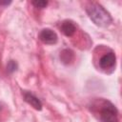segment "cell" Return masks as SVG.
Here are the masks:
<instances>
[{
  "mask_svg": "<svg viewBox=\"0 0 122 122\" xmlns=\"http://www.w3.org/2000/svg\"><path fill=\"white\" fill-rule=\"evenodd\" d=\"M86 11L89 17L91 18V20L98 27L107 28L112 22V18L110 12L99 3L96 2L90 3L86 8Z\"/></svg>",
  "mask_w": 122,
  "mask_h": 122,
  "instance_id": "6da1fadb",
  "label": "cell"
},
{
  "mask_svg": "<svg viewBox=\"0 0 122 122\" xmlns=\"http://www.w3.org/2000/svg\"><path fill=\"white\" fill-rule=\"evenodd\" d=\"M118 112L114 105L110 101L103 100L99 108V116L101 122H118Z\"/></svg>",
  "mask_w": 122,
  "mask_h": 122,
  "instance_id": "7a4b0ae2",
  "label": "cell"
},
{
  "mask_svg": "<svg viewBox=\"0 0 122 122\" xmlns=\"http://www.w3.org/2000/svg\"><path fill=\"white\" fill-rule=\"evenodd\" d=\"M115 64H116V56L112 51L105 53L99 59V67L106 71L109 70H113Z\"/></svg>",
  "mask_w": 122,
  "mask_h": 122,
  "instance_id": "3957f363",
  "label": "cell"
},
{
  "mask_svg": "<svg viewBox=\"0 0 122 122\" xmlns=\"http://www.w3.org/2000/svg\"><path fill=\"white\" fill-rule=\"evenodd\" d=\"M39 38L40 40L45 43V44H49V45H52L55 44L57 42V34L51 29H44L40 31L39 33Z\"/></svg>",
  "mask_w": 122,
  "mask_h": 122,
  "instance_id": "277c9868",
  "label": "cell"
},
{
  "mask_svg": "<svg viewBox=\"0 0 122 122\" xmlns=\"http://www.w3.org/2000/svg\"><path fill=\"white\" fill-rule=\"evenodd\" d=\"M23 94H24V99L28 104H30L35 110L40 111L42 109V103L35 95H33L31 92H24Z\"/></svg>",
  "mask_w": 122,
  "mask_h": 122,
  "instance_id": "5b68a950",
  "label": "cell"
},
{
  "mask_svg": "<svg viewBox=\"0 0 122 122\" xmlns=\"http://www.w3.org/2000/svg\"><path fill=\"white\" fill-rule=\"evenodd\" d=\"M60 29L66 36H72L76 30V26L71 20H65L61 23Z\"/></svg>",
  "mask_w": 122,
  "mask_h": 122,
  "instance_id": "8992f818",
  "label": "cell"
},
{
  "mask_svg": "<svg viewBox=\"0 0 122 122\" xmlns=\"http://www.w3.org/2000/svg\"><path fill=\"white\" fill-rule=\"evenodd\" d=\"M73 57H74L73 52H72L71 50L66 49V50H63V51L60 52V59H61V61H62L63 63H65V64L71 63V62L73 60Z\"/></svg>",
  "mask_w": 122,
  "mask_h": 122,
  "instance_id": "52a82bcc",
  "label": "cell"
},
{
  "mask_svg": "<svg viewBox=\"0 0 122 122\" xmlns=\"http://www.w3.org/2000/svg\"><path fill=\"white\" fill-rule=\"evenodd\" d=\"M16 70H17V64H16V62L13 61V60H10L8 62V64H7V71L11 73V72L15 71Z\"/></svg>",
  "mask_w": 122,
  "mask_h": 122,
  "instance_id": "ba28073f",
  "label": "cell"
},
{
  "mask_svg": "<svg viewBox=\"0 0 122 122\" xmlns=\"http://www.w3.org/2000/svg\"><path fill=\"white\" fill-rule=\"evenodd\" d=\"M32 5L37 9H44L48 5V2L44 0H36V1H32Z\"/></svg>",
  "mask_w": 122,
  "mask_h": 122,
  "instance_id": "9c48e42d",
  "label": "cell"
},
{
  "mask_svg": "<svg viewBox=\"0 0 122 122\" xmlns=\"http://www.w3.org/2000/svg\"><path fill=\"white\" fill-rule=\"evenodd\" d=\"M9 4H10V1H6V2L0 1V5H9Z\"/></svg>",
  "mask_w": 122,
  "mask_h": 122,
  "instance_id": "30bf717a",
  "label": "cell"
}]
</instances>
